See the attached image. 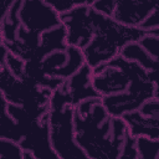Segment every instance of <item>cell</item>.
Instances as JSON below:
<instances>
[{
    "label": "cell",
    "instance_id": "obj_1",
    "mask_svg": "<svg viewBox=\"0 0 159 159\" xmlns=\"http://www.w3.org/2000/svg\"><path fill=\"white\" fill-rule=\"evenodd\" d=\"M76 140L88 158H119L129 127L123 117L108 113L102 98H97L91 109L83 114L75 111Z\"/></svg>",
    "mask_w": 159,
    "mask_h": 159
},
{
    "label": "cell",
    "instance_id": "obj_2",
    "mask_svg": "<svg viewBox=\"0 0 159 159\" xmlns=\"http://www.w3.org/2000/svg\"><path fill=\"white\" fill-rule=\"evenodd\" d=\"M93 22V37L82 50L86 63L92 68L116 58L128 43L140 41L148 34L140 27L123 25L94 9Z\"/></svg>",
    "mask_w": 159,
    "mask_h": 159
},
{
    "label": "cell",
    "instance_id": "obj_3",
    "mask_svg": "<svg viewBox=\"0 0 159 159\" xmlns=\"http://www.w3.org/2000/svg\"><path fill=\"white\" fill-rule=\"evenodd\" d=\"M48 127L51 145L58 158H88L76 140L75 106L65 82L52 91L48 111Z\"/></svg>",
    "mask_w": 159,
    "mask_h": 159
},
{
    "label": "cell",
    "instance_id": "obj_4",
    "mask_svg": "<svg viewBox=\"0 0 159 159\" xmlns=\"http://www.w3.org/2000/svg\"><path fill=\"white\" fill-rule=\"evenodd\" d=\"M20 22L22 29L41 35L60 26L62 20L61 14L46 0H24L20 10Z\"/></svg>",
    "mask_w": 159,
    "mask_h": 159
},
{
    "label": "cell",
    "instance_id": "obj_5",
    "mask_svg": "<svg viewBox=\"0 0 159 159\" xmlns=\"http://www.w3.org/2000/svg\"><path fill=\"white\" fill-rule=\"evenodd\" d=\"M61 20L67 30L68 45L83 50L91 42L94 34L93 7L87 5L77 6L61 14Z\"/></svg>",
    "mask_w": 159,
    "mask_h": 159
},
{
    "label": "cell",
    "instance_id": "obj_6",
    "mask_svg": "<svg viewBox=\"0 0 159 159\" xmlns=\"http://www.w3.org/2000/svg\"><path fill=\"white\" fill-rule=\"evenodd\" d=\"M129 133L134 137L145 135L159 139V99L150 98L144 102L139 109L125 113Z\"/></svg>",
    "mask_w": 159,
    "mask_h": 159
},
{
    "label": "cell",
    "instance_id": "obj_7",
    "mask_svg": "<svg viewBox=\"0 0 159 159\" xmlns=\"http://www.w3.org/2000/svg\"><path fill=\"white\" fill-rule=\"evenodd\" d=\"M20 145L24 150H29L35 154L36 159L58 158L56 152L52 149L50 140V127H48V114L37 120L30 132L21 139Z\"/></svg>",
    "mask_w": 159,
    "mask_h": 159
},
{
    "label": "cell",
    "instance_id": "obj_8",
    "mask_svg": "<svg viewBox=\"0 0 159 159\" xmlns=\"http://www.w3.org/2000/svg\"><path fill=\"white\" fill-rule=\"evenodd\" d=\"M157 2L158 0H120L111 17L123 25L140 27L155 10Z\"/></svg>",
    "mask_w": 159,
    "mask_h": 159
},
{
    "label": "cell",
    "instance_id": "obj_9",
    "mask_svg": "<svg viewBox=\"0 0 159 159\" xmlns=\"http://www.w3.org/2000/svg\"><path fill=\"white\" fill-rule=\"evenodd\" d=\"M92 76H93V68L87 63H84L81 70H78L73 76H71L68 80L65 81V84L72 98L73 106L78 104L84 99L101 98V96L93 87Z\"/></svg>",
    "mask_w": 159,
    "mask_h": 159
},
{
    "label": "cell",
    "instance_id": "obj_10",
    "mask_svg": "<svg viewBox=\"0 0 159 159\" xmlns=\"http://www.w3.org/2000/svg\"><path fill=\"white\" fill-rule=\"evenodd\" d=\"M68 47L67 42V30L63 24L60 26L47 30L41 34L40 37V46L37 47L32 60L42 61L47 55H50L53 51L58 50H66Z\"/></svg>",
    "mask_w": 159,
    "mask_h": 159
},
{
    "label": "cell",
    "instance_id": "obj_11",
    "mask_svg": "<svg viewBox=\"0 0 159 159\" xmlns=\"http://www.w3.org/2000/svg\"><path fill=\"white\" fill-rule=\"evenodd\" d=\"M137 138V150L139 158H159V139H154L145 135H139Z\"/></svg>",
    "mask_w": 159,
    "mask_h": 159
},
{
    "label": "cell",
    "instance_id": "obj_12",
    "mask_svg": "<svg viewBox=\"0 0 159 159\" xmlns=\"http://www.w3.org/2000/svg\"><path fill=\"white\" fill-rule=\"evenodd\" d=\"M22 153H24V149L19 142H15L7 138L0 139V158L1 159H5V158L22 159Z\"/></svg>",
    "mask_w": 159,
    "mask_h": 159
},
{
    "label": "cell",
    "instance_id": "obj_13",
    "mask_svg": "<svg viewBox=\"0 0 159 159\" xmlns=\"http://www.w3.org/2000/svg\"><path fill=\"white\" fill-rule=\"evenodd\" d=\"M58 14L70 11L77 6H92L97 0H46Z\"/></svg>",
    "mask_w": 159,
    "mask_h": 159
},
{
    "label": "cell",
    "instance_id": "obj_14",
    "mask_svg": "<svg viewBox=\"0 0 159 159\" xmlns=\"http://www.w3.org/2000/svg\"><path fill=\"white\" fill-rule=\"evenodd\" d=\"M119 158H139L138 150H137V138L130 133L125 137L123 142Z\"/></svg>",
    "mask_w": 159,
    "mask_h": 159
},
{
    "label": "cell",
    "instance_id": "obj_15",
    "mask_svg": "<svg viewBox=\"0 0 159 159\" xmlns=\"http://www.w3.org/2000/svg\"><path fill=\"white\" fill-rule=\"evenodd\" d=\"M119 1L120 0H97L92 5V7L94 10H97V11H99V12H102V14H104V15L111 17L113 11H114V9H116V6L119 4Z\"/></svg>",
    "mask_w": 159,
    "mask_h": 159
},
{
    "label": "cell",
    "instance_id": "obj_16",
    "mask_svg": "<svg viewBox=\"0 0 159 159\" xmlns=\"http://www.w3.org/2000/svg\"><path fill=\"white\" fill-rule=\"evenodd\" d=\"M15 1H16V0H1V2H2V16L6 15V12H7L9 9L14 5Z\"/></svg>",
    "mask_w": 159,
    "mask_h": 159
},
{
    "label": "cell",
    "instance_id": "obj_17",
    "mask_svg": "<svg viewBox=\"0 0 159 159\" xmlns=\"http://www.w3.org/2000/svg\"><path fill=\"white\" fill-rule=\"evenodd\" d=\"M155 9H158V10H159V0H158V2H157V7H155Z\"/></svg>",
    "mask_w": 159,
    "mask_h": 159
}]
</instances>
